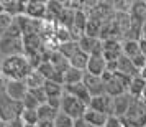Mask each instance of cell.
I'll return each instance as SVG.
<instances>
[{"instance_id":"cell-12","label":"cell","mask_w":146,"mask_h":127,"mask_svg":"<svg viewBox=\"0 0 146 127\" xmlns=\"http://www.w3.org/2000/svg\"><path fill=\"white\" fill-rule=\"evenodd\" d=\"M64 93L80 99L82 102H86L87 106H89L90 101H92V96L89 94V89L86 87L84 81H82V83H77V84H67V86H64Z\"/></svg>"},{"instance_id":"cell-34","label":"cell","mask_w":146,"mask_h":127,"mask_svg":"<svg viewBox=\"0 0 146 127\" xmlns=\"http://www.w3.org/2000/svg\"><path fill=\"white\" fill-rule=\"evenodd\" d=\"M3 89H5V79H3V76L0 74V93H2Z\"/></svg>"},{"instance_id":"cell-31","label":"cell","mask_w":146,"mask_h":127,"mask_svg":"<svg viewBox=\"0 0 146 127\" xmlns=\"http://www.w3.org/2000/svg\"><path fill=\"white\" fill-rule=\"evenodd\" d=\"M7 127H27V126H25V122H23L21 117H20V119H15V120H12V122H8Z\"/></svg>"},{"instance_id":"cell-16","label":"cell","mask_w":146,"mask_h":127,"mask_svg":"<svg viewBox=\"0 0 146 127\" xmlns=\"http://www.w3.org/2000/svg\"><path fill=\"white\" fill-rule=\"evenodd\" d=\"M84 119L94 127H105L107 124V119H108V116L104 112H99V111H95L92 107H89L84 114Z\"/></svg>"},{"instance_id":"cell-10","label":"cell","mask_w":146,"mask_h":127,"mask_svg":"<svg viewBox=\"0 0 146 127\" xmlns=\"http://www.w3.org/2000/svg\"><path fill=\"white\" fill-rule=\"evenodd\" d=\"M5 93L15 101L23 102V99L28 94V87L25 81H5Z\"/></svg>"},{"instance_id":"cell-9","label":"cell","mask_w":146,"mask_h":127,"mask_svg":"<svg viewBox=\"0 0 146 127\" xmlns=\"http://www.w3.org/2000/svg\"><path fill=\"white\" fill-rule=\"evenodd\" d=\"M84 84L89 89V94L92 97H97V96L105 94V81L102 79V76H94V74L86 73V76H84Z\"/></svg>"},{"instance_id":"cell-35","label":"cell","mask_w":146,"mask_h":127,"mask_svg":"<svg viewBox=\"0 0 146 127\" xmlns=\"http://www.w3.org/2000/svg\"><path fill=\"white\" fill-rule=\"evenodd\" d=\"M141 38L146 40V22L143 23V28H141Z\"/></svg>"},{"instance_id":"cell-33","label":"cell","mask_w":146,"mask_h":127,"mask_svg":"<svg viewBox=\"0 0 146 127\" xmlns=\"http://www.w3.org/2000/svg\"><path fill=\"white\" fill-rule=\"evenodd\" d=\"M36 127H54V122H49V120H40Z\"/></svg>"},{"instance_id":"cell-22","label":"cell","mask_w":146,"mask_h":127,"mask_svg":"<svg viewBox=\"0 0 146 127\" xmlns=\"http://www.w3.org/2000/svg\"><path fill=\"white\" fill-rule=\"evenodd\" d=\"M89 58H90L89 54L84 53L82 50H79V51L74 54L71 60H69V65H71L72 68H76V69L86 71V69H87V65H89Z\"/></svg>"},{"instance_id":"cell-25","label":"cell","mask_w":146,"mask_h":127,"mask_svg":"<svg viewBox=\"0 0 146 127\" xmlns=\"http://www.w3.org/2000/svg\"><path fill=\"white\" fill-rule=\"evenodd\" d=\"M79 50H80L79 41H67V43H62V45L58 46V51H59L64 58H67V60H71Z\"/></svg>"},{"instance_id":"cell-6","label":"cell","mask_w":146,"mask_h":127,"mask_svg":"<svg viewBox=\"0 0 146 127\" xmlns=\"http://www.w3.org/2000/svg\"><path fill=\"white\" fill-rule=\"evenodd\" d=\"M25 54V43L23 38H15V36H0V56L10 58V56H20Z\"/></svg>"},{"instance_id":"cell-14","label":"cell","mask_w":146,"mask_h":127,"mask_svg":"<svg viewBox=\"0 0 146 127\" xmlns=\"http://www.w3.org/2000/svg\"><path fill=\"white\" fill-rule=\"evenodd\" d=\"M131 99L133 97L128 93L113 97V114L112 116L118 117V119H123L126 111H128V107H130V104H131Z\"/></svg>"},{"instance_id":"cell-15","label":"cell","mask_w":146,"mask_h":127,"mask_svg":"<svg viewBox=\"0 0 146 127\" xmlns=\"http://www.w3.org/2000/svg\"><path fill=\"white\" fill-rule=\"evenodd\" d=\"M107 71V61L104 54H95L89 58V65H87L86 73L94 74V76H102Z\"/></svg>"},{"instance_id":"cell-19","label":"cell","mask_w":146,"mask_h":127,"mask_svg":"<svg viewBox=\"0 0 146 127\" xmlns=\"http://www.w3.org/2000/svg\"><path fill=\"white\" fill-rule=\"evenodd\" d=\"M44 91L48 94V101L49 99H61L64 96V84L56 83V81H46Z\"/></svg>"},{"instance_id":"cell-26","label":"cell","mask_w":146,"mask_h":127,"mask_svg":"<svg viewBox=\"0 0 146 127\" xmlns=\"http://www.w3.org/2000/svg\"><path fill=\"white\" fill-rule=\"evenodd\" d=\"M13 22H15V18L12 15L5 13V12L0 13V36H3V35L10 30V27L13 25Z\"/></svg>"},{"instance_id":"cell-32","label":"cell","mask_w":146,"mask_h":127,"mask_svg":"<svg viewBox=\"0 0 146 127\" xmlns=\"http://www.w3.org/2000/svg\"><path fill=\"white\" fill-rule=\"evenodd\" d=\"M74 127H94V126H90V124H89V122H87V120L82 117V119H77V120H76Z\"/></svg>"},{"instance_id":"cell-8","label":"cell","mask_w":146,"mask_h":127,"mask_svg":"<svg viewBox=\"0 0 146 127\" xmlns=\"http://www.w3.org/2000/svg\"><path fill=\"white\" fill-rule=\"evenodd\" d=\"M79 46L80 50L87 53L89 56H95V54H104V45L100 38H92V36H87L84 35L79 40Z\"/></svg>"},{"instance_id":"cell-21","label":"cell","mask_w":146,"mask_h":127,"mask_svg":"<svg viewBox=\"0 0 146 127\" xmlns=\"http://www.w3.org/2000/svg\"><path fill=\"white\" fill-rule=\"evenodd\" d=\"M118 73H123L126 76H130V78H135V76H138L139 71L135 68V65H133V61L130 58L121 56L118 60Z\"/></svg>"},{"instance_id":"cell-1","label":"cell","mask_w":146,"mask_h":127,"mask_svg":"<svg viewBox=\"0 0 146 127\" xmlns=\"http://www.w3.org/2000/svg\"><path fill=\"white\" fill-rule=\"evenodd\" d=\"M33 71V66L25 54L10 56L0 61V74L5 81H25L27 76Z\"/></svg>"},{"instance_id":"cell-13","label":"cell","mask_w":146,"mask_h":127,"mask_svg":"<svg viewBox=\"0 0 146 127\" xmlns=\"http://www.w3.org/2000/svg\"><path fill=\"white\" fill-rule=\"evenodd\" d=\"M2 5H3V12L12 15L13 18L23 17L27 13V2H21V0H2Z\"/></svg>"},{"instance_id":"cell-36","label":"cell","mask_w":146,"mask_h":127,"mask_svg":"<svg viewBox=\"0 0 146 127\" xmlns=\"http://www.w3.org/2000/svg\"><path fill=\"white\" fill-rule=\"evenodd\" d=\"M141 99L146 102V87H145V91H143V96H141Z\"/></svg>"},{"instance_id":"cell-18","label":"cell","mask_w":146,"mask_h":127,"mask_svg":"<svg viewBox=\"0 0 146 127\" xmlns=\"http://www.w3.org/2000/svg\"><path fill=\"white\" fill-rule=\"evenodd\" d=\"M25 84H27L28 91H31V89H40V87H44V84H46V78H44L38 69H33V71L27 76Z\"/></svg>"},{"instance_id":"cell-28","label":"cell","mask_w":146,"mask_h":127,"mask_svg":"<svg viewBox=\"0 0 146 127\" xmlns=\"http://www.w3.org/2000/svg\"><path fill=\"white\" fill-rule=\"evenodd\" d=\"M23 106H25V109H35V111H36V109H38V107H40L41 104H40V102H38V101H36V99L33 97V94H31L30 91H28L27 97L23 99Z\"/></svg>"},{"instance_id":"cell-3","label":"cell","mask_w":146,"mask_h":127,"mask_svg":"<svg viewBox=\"0 0 146 127\" xmlns=\"http://www.w3.org/2000/svg\"><path fill=\"white\" fill-rule=\"evenodd\" d=\"M23 111H25L23 102L12 99L5 93V89L0 93V120H3V122L8 124V122H12L15 119H20Z\"/></svg>"},{"instance_id":"cell-24","label":"cell","mask_w":146,"mask_h":127,"mask_svg":"<svg viewBox=\"0 0 146 127\" xmlns=\"http://www.w3.org/2000/svg\"><path fill=\"white\" fill-rule=\"evenodd\" d=\"M61 111H58V109H54L53 106H49V104H41L40 107H38V119L40 120H49V122H54V119H56V116L59 114Z\"/></svg>"},{"instance_id":"cell-20","label":"cell","mask_w":146,"mask_h":127,"mask_svg":"<svg viewBox=\"0 0 146 127\" xmlns=\"http://www.w3.org/2000/svg\"><path fill=\"white\" fill-rule=\"evenodd\" d=\"M145 87H146V81L143 79V78H139V76H135V78L131 79V83H130L128 94H130L131 97H135V99H138V97L143 96Z\"/></svg>"},{"instance_id":"cell-11","label":"cell","mask_w":146,"mask_h":127,"mask_svg":"<svg viewBox=\"0 0 146 127\" xmlns=\"http://www.w3.org/2000/svg\"><path fill=\"white\" fill-rule=\"evenodd\" d=\"M89 107H92L99 112H104L107 116H112L113 114V97L108 96V94H102V96H97V97H92Z\"/></svg>"},{"instance_id":"cell-17","label":"cell","mask_w":146,"mask_h":127,"mask_svg":"<svg viewBox=\"0 0 146 127\" xmlns=\"http://www.w3.org/2000/svg\"><path fill=\"white\" fill-rule=\"evenodd\" d=\"M84 76H86V71H80V69H76V68L69 66L62 73V83H64V86H67V84H77V83L84 81Z\"/></svg>"},{"instance_id":"cell-37","label":"cell","mask_w":146,"mask_h":127,"mask_svg":"<svg viewBox=\"0 0 146 127\" xmlns=\"http://www.w3.org/2000/svg\"><path fill=\"white\" fill-rule=\"evenodd\" d=\"M0 127H7V122H3V120H0Z\"/></svg>"},{"instance_id":"cell-7","label":"cell","mask_w":146,"mask_h":127,"mask_svg":"<svg viewBox=\"0 0 146 127\" xmlns=\"http://www.w3.org/2000/svg\"><path fill=\"white\" fill-rule=\"evenodd\" d=\"M28 18L31 20L43 22L46 20L48 15V2H41V0H28L27 2V13Z\"/></svg>"},{"instance_id":"cell-23","label":"cell","mask_w":146,"mask_h":127,"mask_svg":"<svg viewBox=\"0 0 146 127\" xmlns=\"http://www.w3.org/2000/svg\"><path fill=\"white\" fill-rule=\"evenodd\" d=\"M121 53L126 58H135L136 54H139V41L138 40H123L121 43Z\"/></svg>"},{"instance_id":"cell-4","label":"cell","mask_w":146,"mask_h":127,"mask_svg":"<svg viewBox=\"0 0 146 127\" xmlns=\"http://www.w3.org/2000/svg\"><path fill=\"white\" fill-rule=\"evenodd\" d=\"M87 109H89V106H87L86 102H82L77 97L64 93L62 99H61V112L67 114L69 117H72L74 120H77V119H82L84 117V114H86Z\"/></svg>"},{"instance_id":"cell-2","label":"cell","mask_w":146,"mask_h":127,"mask_svg":"<svg viewBox=\"0 0 146 127\" xmlns=\"http://www.w3.org/2000/svg\"><path fill=\"white\" fill-rule=\"evenodd\" d=\"M125 127H146V102L141 97L131 99V104L121 119Z\"/></svg>"},{"instance_id":"cell-29","label":"cell","mask_w":146,"mask_h":127,"mask_svg":"<svg viewBox=\"0 0 146 127\" xmlns=\"http://www.w3.org/2000/svg\"><path fill=\"white\" fill-rule=\"evenodd\" d=\"M131 61H133V65H135V68H136L138 71H139V69H143V68L146 66V58L141 53L136 54L135 58H131Z\"/></svg>"},{"instance_id":"cell-5","label":"cell","mask_w":146,"mask_h":127,"mask_svg":"<svg viewBox=\"0 0 146 127\" xmlns=\"http://www.w3.org/2000/svg\"><path fill=\"white\" fill-rule=\"evenodd\" d=\"M133 78L126 76L123 73H117L113 74L110 79L105 83V94L112 96V97H117V96H121V94L128 93V87H130V83H131Z\"/></svg>"},{"instance_id":"cell-30","label":"cell","mask_w":146,"mask_h":127,"mask_svg":"<svg viewBox=\"0 0 146 127\" xmlns=\"http://www.w3.org/2000/svg\"><path fill=\"white\" fill-rule=\"evenodd\" d=\"M105 127H125V126H123V122H121V119H118V117H115V116H108V119H107Z\"/></svg>"},{"instance_id":"cell-27","label":"cell","mask_w":146,"mask_h":127,"mask_svg":"<svg viewBox=\"0 0 146 127\" xmlns=\"http://www.w3.org/2000/svg\"><path fill=\"white\" fill-rule=\"evenodd\" d=\"M74 124H76V120L64 112H59L54 119V127H74Z\"/></svg>"}]
</instances>
